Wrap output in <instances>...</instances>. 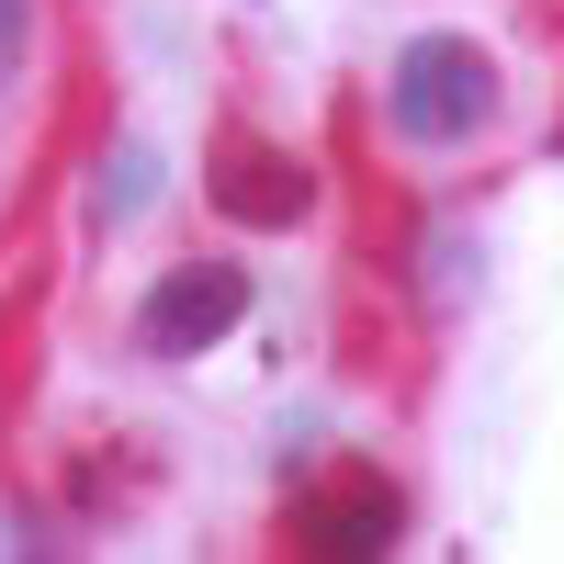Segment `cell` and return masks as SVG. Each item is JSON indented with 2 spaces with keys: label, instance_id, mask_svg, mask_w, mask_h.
Segmentation results:
<instances>
[{
  "label": "cell",
  "instance_id": "cell-1",
  "mask_svg": "<svg viewBox=\"0 0 564 564\" xmlns=\"http://www.w3.org/2000/svg\"><path fill=\"white\" fill-rule=\"evenodd\" d=\"M384 113H395L406 148H463V135H486V124H497V68H486V45H463V34L406 45Z\"/></svg>",
  "mask_w": 564,
  "mask_h": 564
},
{
  "label": "cell",
  "instance_id": "cell-2",
  "mask_svg": "<svg viewBox=\"0 0 564 564\" xmlns=\"http://www.w3.org/2000/svg\"><path fill=\"white\" fill-rule=\"evenodd\" d=\"M238 316H249V271H238V260H193V271H170L159 294L135 305V339H148L159 361H193V350H215Z\"/></svg>",
  "mask_w": 564,
  "mask_h": 564
},
{
  "label": "cell",
  "instance_id": "cell-3",
  "mask_svg": "<svg viewBox=\"0 0 564 564\" xmlns=\"http://www.w3.org/2000/svg\"><path fill=\"white\" fill-rule=\"evenodd\" d=\"M395 531H406V508H395L384 475H327V486H305V508H294V542H305V553H384Z\"/></svg>",
  "mask_w": 564,
  "mask_h": 564
},
{
  "label": "cell",
  "instance_id": "cell-4",
  "mask_svg": "<svg viewBox=\"0 0 564 564\" xmlns=\"http://www.w3.org/2000/svg\"><path fill=\"white\" fill-rule=\"evenodd\" d=\"M215 204L238 215V226H305L316 181H305V159H282V148H260V135H238V148H215Z\"/></svg>",
  "mask_w": 564,
  "mask_h": 564
},
{
  "label": "cell",
  "instance_id": "cell-5",
  "mask_svg": "<svg viewBox=\"0 0 564 564\" xmlns=\"http://www.w3.org/2000/svg\"><path fill=\"white\" fill-rule=\"evenodd\" d=\"M135 193H148V148H124V159H113V215H135Z\"/></svg>",
  "mask_w": 564,
  "mask_h": 564
},
{
  "label": "cell",
  "instance_id": "cell-6",
  "mask_svg": "<svg viewBox=\"0 0 564 564\" xmlns=\"http://www.w3.org/2000/svg\"><path fill=\"white\" fill-rule=\"evenodd\" d=\"M12 45H23V0H0V57H12Z\"/></svg>",
  "mask_w": 564,
  "mask_h": 564
}]
</instances>
